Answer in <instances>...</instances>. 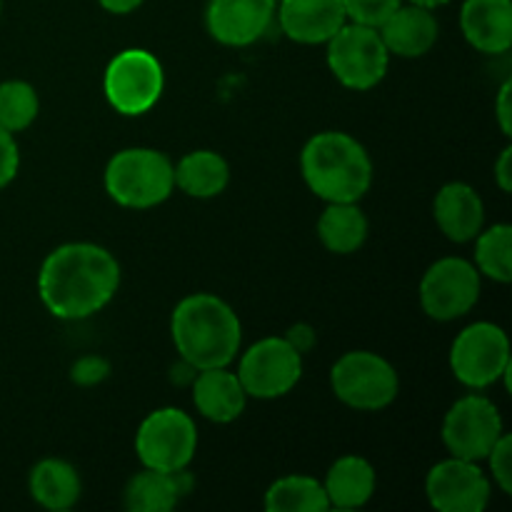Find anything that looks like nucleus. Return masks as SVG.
I'll use <instances>...</instances> for the list:
<instances>
[{
    "label": "nucleus",
    "mask_w": 512,
    "mask_h": 512,
    "mask_svg": "<svg viewBox=\"0 0 512 512\" xmlns=\"http://www.w3.org/2000/svg\"><path fill=\"white\" fill-rule=\"evenodd\" d=\"M335 398L353 410L378 413L398 398L400 378L388 358L370 350H353L335 360L330 370Z\"/></svg>",
    "instance_id": "obj_5"
},
{
    "label": "nucleus",
    "mask_w": 512,
    "mask_h": 512,
    "mask_svg": "<svg viewBox=\"0 0 512 512\" xmlns=\"http://www.w3.org/2000/svg\"><path fill=\"white\" fill-rule=\"evenodd\" d=\"M490 478L475 460L453 458L433 465L425 478L428 503L440 512H483L490 503Z\"/></svg>",
    "instance_id": "obj_13"
},
{
    "label": "nucleus",
    "mask_w": 512,
    "mask_h": 512,
    "mask_svg": "<svg viewBox=\"0 0 512 512\" xmlns=\"http://www.w3.org/2000/svg\"><path fill=\"white\" fill-rule=\"evenodd\" d=\"M275 15L283 33L303 45L328 43L348 23L343 0H278Z\"/></svg>",
    "instance_id": "obj_15"
},
{
    "label": "nucleus",
    "mask_w": 512,
    "mask_h": 512,
    "mask_svg": "<svg viewBox=\"0 0 512 512\" xmlns=\"http://www.w3.org/2000/svg\"><path fill=\"white\" fill-rule=\"evenodd\" d=\"M460 30L480 53H508L512 45V0H465Z\"/></svg>",
    "instance_id": "obj_18"
},
{
    "label": "nucleus",
    "mask_w": 512,
    "mask_h": 512,
    "mask_svg": "<svg viewBox=\"0 0 512 512\" xmlns=\"http://www.w3.org/2000/svg\"><path fill=\"white\" fill-rule=\"evenodd\" d=\"M105 193L123 208L148 210L175 190V165L160 150L125 148L105 165Z\"/></svg>",
    "instance_id": "obj_4"
},
{
    "label": "nucleus",
    "mask_w": 512,
    "mask_h": 512,
    "mask_svg": "<svg viewBox=\"0 0 512 512\" xmlns=\"http://www.w3.org/2000/svg\"><path fill=\"white\" fill-rule=\"evenodd\" d=\"M193 490V478L188 468L163 473V470L145 468L133 475L125 485V508L133 512H168Z\"/></svg>",
    "instance_id": "obj_20"
},
{
    "label": "nucleus",
    "mask_w": 512,
    "mask_h": 512,
    "mask_svg": "<svg viewBox=\"0 0 512 512\" xmlns=\"http://www.w3.org/2000/svg\"><path fill=\"white\" fill-rule=\"evenodd\" d=\"M495 180H498L500 190L503 193H510L512 190V148H503L498 163H495Z\"/></svg>",
    "instance_id": "obj_33"
},
{
    "label": "nucleus",
    "mask_w": 512,
    "mask_h": 512,
    "mask_svg": "<svg viewBox=\"0 0 512 512\" xmlns=\"http://www.w3.org/2000/svg\"><path fill=\"white\" fill-rule=\"evenodd\" d=\"M318 238L330 253L350 255L368 238V218L358 203H328L320 213Z\"/></svg>",
    "instance_id": "obj_24"
},
{
    "label": "nucleus",
    "mask_w": 512,
    "mask_h": 512,
    "mask_svg": "<svg viewBox=\"0 0 512 512\" xmlns=\"http://www.w3.org/2000/svg\"><path fill=\"white\" fill-rule=\"evenodd\" d=\"M40 100L38 93L25 80H5L0 83V125L8 133H20L30 128L38 118Z\"/></svg>",
    "instance_id": "obj_27"
},
{
    "label": "nucleus",
    "mask_w": 512,
    "mask_h": 512,
    "mask_svg": "<svg viewBox=\"0 0 512 512\" xmlns=\"http://www.w3.org/2000/svg\"><path fill=\"white\" fill-rule=\"evenodd\" d=\"M238 378L248 398H283L303 378V353L288 338H263L243 353Z\"/></svg>",
    "instance_id": "obj_9"
},
{
    "label": "nucleus",
    "mask_w": 512,
    "mask_h": 512,
    "mask_svg": "<svg viewBox=\"0 0 512 512\" xmlns=\"http://www.w3.org/2000/svg\"><path fill=\"white\" fill-rule=\"evenodd\" d=\"M433 218L445 238L453 243H470L485 225L483 198L473 185L455 180L435 195Z\"/></svg>",
    "instance_id": "obj_17"
},
{
    "label": "nucleus",
    "mask_w": 512,
    "mask_h": 512,
    "mask_svg": "<svg viewBox=\"0 0 512 512\" xmlns=\"http://www.w3.org/2000/svg\"><path fill=\"white\" fill-rule=\"evenodd\" d=\"M98 3H100V8L108 10V13L128 15V13H133V10H138L145 0H98Z\"/></svg>",
    "instance_id": "obj_35"
},
{
    "label": "nucleus",
    "mask_w": 512,
    "mask_h": 512,
    "mask_svg": "<svg viewBox=\"0 0 512 512\" xmlns=\"http://www.w3.org/2000/svg\"><path fill=\"white\" fill-rule=\"evenodd\" d=\"M503 433V415L485 395H465L443 420V443L450 455L475 463L488 458Z\"/></svg>",
    "instance_id": "obj_12"
},
{
    "label": "nucleus",
    "mask_w": 512,
    "mask_h": 512,
    "mask_svg": "<svg viewBox=\"0 0 512 512\" xmlns=\"http://www.w3.org/2000/svg\"><path fill=\"white\" fill-rule=\"evenodd\" d=\"M475 268L480 275L508 285L512 280V228L508 223L490 225L475 235Z\"/></svg>",
    "instance_id": "obj_26"
},
{
    "label": "nucleus",
    "mask_w": 512,
    "mask_h": 512,
    "mask_svg": "<svg viewBox=\"0 0 512 512\" xmlns=\"http://www.w3.org/2000/svg\"><path fill=\"white\" fill-rule=\"evenodd\" d=\"M20 168V150L15 135L0 125V190L8 188Z\"/></svg>",
    "instance_id": "obj_31"
},
{
    "label": "nucleus",
    "mask_w": 512,
    "mask_h": 512,
    "mask_svg": "<svg viewBox=\"0 0 512 512\" xmlns=\"http://www.w3.org/2000/svg\"><path fill=\"white\" fill-rule=\"evenodd\" d=\"M120 288V265L95 243H65L43 260L38 293L48 313L83 320L100 313Z\"/></svg>",
    "instance_id": "obj_1"
},
{
    "label": "nucleus",
    "mask_w": 512,
    "mask_h": 512,
    "mask_svg": "<svg viewBox=\"0 0 512 512\" xmlns=\"http://www.w3.org/2000/svg\"><path fill=\"white\" fill-rule=\"evenodd\" d=\"M198 450V428L180 408L153 410L135 433V453L143 468L175 473L185 470Z\"/></svg>",
    "instance_id": "obj_7"
},
{
    "label": "nucleus",
    "mask_w": 512,
    "mask_h": 512,
    "mask_svg": "<svg viewBox=\"0 0 512 512\" xmlns=\"http://www.w3.org/2000/svg\"><path fill=\"white\" fill-rule=\"evenodd\" d=\"M268 512H323L330 508L323 483L308 475H285L265 490Z\"/></svg>",
    "instance_id": "obj_25"
},
{
    "label": "nucleus",
    "mask_w": 512,
    "mask_h": 512,
    "mask_svg": "<svg viewBox=\"0 0 512 512\" xmlns=\"http://www.w3.org/2000/svg\"><path fill=\"white\" fill-rule=\"evenodd\" d=\"M405 3H413V5H420V8L435 10V8H443V5H448L450 0H405Z\"/></svg>",
    "instance_id": "obj_36"
},
{
    "label": "nucleus",
    "mask_w": 512,
    "mask_h": 512,
    "mask_svg": "<svg viewBox=\"0 0 512 512\" xmlns=\"http://www.w3.org/2000/svg\"><path fill=\"white\" fill-rule=\"evenodd\" d=\"M230 183V165L215 150H193L175 165V188L190 198H215Z\"/></svg>",
    "instance_id": "obj_23"
},
{
    "label": "nucleus",
    "mask_w": 512,
    "mask_h": 512,
    "mask_svg": "<svg viewBox=\"0 0 512 512\" xmlns=\"http://www.w3.org/2000/svg\"><path fill=\"white\" fill-rule=\"evenodd\" d=\"M378 33L390 55H398V58H423L438 43L440 25L435 20L433 10L420 8V5L413 3H403L378 25Z\"/></svg>",
    "instance_id": "obj_16"
},
{
    "label": "nucleus",
    "mask_w": 512,
    "mask_h": 512,
    "mask_svg": "<svg viewBox=\"0 0 512 512\" xmlns=\"http://www.w3.org/2000/svg\"><path fill=\"white\" fill-rule=\"evenodd\" d=\"M0 13H3V0H0Z\"/></svg>",
    "instance_id": "obj_37"
},
{
    "label": "nucleus",
    "mask_w": 512,
    "mask_h": 512,
    "mask_svg": "<svg viewBox=\"0 0 512 512\" xmlns=\"http://www.w3.org/2000/svg\"><path fill=\"white\" fill-rule=\"evenodd\" d=\"M485 460H488L490 475H493L495 485H498L505 495H510L512 493V438L508 433L500 435V440L493 445V450H490Z\"/></svg>",
    "instance_id": "obj_29"
},
{
    "label": "nucleus",
    "mask_w": 512,
    "mask_h": 512,
    "mask_svg": "<svg viewBox=\"0 0 512 512\" xmlns=\"http://www.w3.org/2000/svg\"><path fill=\"white\" fill-rule=\"evenodd\" d=\"M510 365L508 333L495 323L468 325L450 348L453 375L473 390H483L498 383Z\"/></svg>",
    "instance_id": "obj_10"
},
{
    "label": "nucleus",
    "mask_w": 512,
    "mask_h": 512,
    "mask_svg": "<svg viewBox=\"0 0 512 512\" xmlns=\"http://www.w3.org/2000/svg\"><path fill=\"white\" fill-rule=\"evenodd\" d=\"M28 488L40 508L53 512L70 510L80 500V493H83V483H80L78 470L58 458L40 460V463L30 470Z\"/></svg>",
    "instance_id": "obj_22"
},
{
    "label": "nucleus",
    "mask_w": 512,
    "mask_h": 512,
    "mask_svg": "<svg viewBox=\"0 0 512 512\" xmlns=\"http://www.w3.org/2000/svg\"><path fill=\"white\" fill-rule=\"evenodd\" d=\"M285 338H288L290 343L300 350V353H305V350L315 343V330L308 328V325H295V328L288 330V335H285Z\"/></svg>",
    "instance_id": "obj_34"
},
{
    "label": "nucleus",
    "mask_w": 512,
    "mask_h": 512,
    "mask_svg": "<svg viewBox=\"0 0 512 512\" xmlns=\"http://www.w3.org/2000/svg\"><path fill=\"white\" fill-rule=\"evenodd\" d=\"M108 373V360L100 358V355H85V358L75 360V365L70 368V380L83 385V388H90V385H98L100 380L108 378Z\"/></svg>",
    "instance_id": "obj_30"
},
{
    "label": "nucleus",
    "mask_w": 512,
    "mask_h": 512,
    "mask_svg": "<svg viewBox=\"0 0 512 512\" xmlns=\"http://www.w3.org/2000/svg\"><path fill=\"white\" fill-rule=\"evenodd\" d=\"M275 10L278 0H208L205 28L218 43L245 48L268 33Z\"/></svg>",
    "instance_id": "obj_14"
},
{
    "label": "nucleus",
    "mask_w": 512,
    "mask_h": 512,
    "mask_svg": "<svg viewBox=\"0 0 512 512\" xmlns=\"http://www.w3.org/2000/svg\"><path fill=\"white\" fill-rule=\"evenodd\" d=\"M193 403L203 418L225 425L243 415L245 405H248V393H245L238 373H230L228 365L208 368L193 375Z\"/></svg>",
    "instance_id": "obj_19"
},
{
    "label": "nucleus",
    "mask_w": 512,
    "mask_h": 512,
    "mask_svg": "<svg viewBox=\"0 0 512 512\" xmlns=\"http://www.w3.org/2000/svg\"><path fill=\"white\" fill-rule=\"evenodd\" d=\"M175 350L193 370L225 368L238 355L243 325L223 298L195 293L180 300L170 318Z\"/></svg>",
    "instance_id": "obj_2"
},
{
    "label": "nucleus",
    "mask_w": 512,
    "mask_h": 512,
    "mask_svg": "<svg viewBox=\"0 0 512 512\" xmlns=\"http://www.w3.org/2000/svg\"><path fill=\"white\" fill-rule=\"evenodd\" d=\"M300 173L325 203H358L373 185V160L353 135L325 130L305 143Z\"/></svg>",
    "instance_id": "obj_3"
},
{
    "label": "nucleus",
    "mask_w": 512,
    "mask_h": 512,
    "mask_svg": "<svg viewBox=\"0 0 512 512\" xmlns=\"http://www.w3.org/2000/svg\"><path fill=\"white\" fill-rule=\"evenodd\" d=\"M510 93H512V80H505L503 88L498 90V100H495V115H498V125L505 135H512V105H510Z\"/></svg>",
    "instance_id": "obj_32"
},
{
    "label": "nucleus",
    "mask_w": 512,
    "mask_h": 512,
    "mask_svg": "<svg viewBox=\"0 0 512 512\" xmlns=\"http://www.w3.org/2000/svg\"><path fill=\"white\" fill-rule=\"evenodd\" d=\"M378 485V475L370 460L363 455H343L330 465L323 480V490L328 495L330 508L358 510L370 503Z\"/></svg>",
    "instance_id": "obj_21"
},
{
    "label": "nucleus",
    "mask_w": 512,
    "mask_h": 512,
    "mask_svg": "<svg viewBox=\"0 0 512 512\" xmlns=\"http://www.w3.org/2000/svg\"><path fill=\"white\" fill-rule=\"evenodd\" d=\"M405 0H343L348 20L378 28L395 8H400Z\"/></svg>",
    "instance_id": "obj_28"
},
{
    "label": "nucleus",
    "mask_w": 512,
    "mask_h": 512,
    "mask_svg": "<svg viewBox=\"0 0 512 512\" xmlns=\"http://www.w3.org/2000/svg\"><path fill=\"white\" fill-rule=\"evenodd\" d=\"M165 73L150 50L128 48L115 55L105 68L103 93L120 115H143L160 100Z\"/></svg>",
    "instance_id": "obj_8"
},
{
    "label": "nucleus",
    "mask_w": 512,
    "mask_h": 512,
    "mask_svg": "<svg viewBox=\"0 0 512 512\" xmlns=\"http://www.w3.org/2000/svg\"><path fill=\"white\" fill-rule=\"evenodd\" d=\"M480 288V273L470 260L443 258L430 265L420 280V305L428 318L450 323L475 308Z\"/></svg>",
    "instance_id": "obj_11"
},
{
    "label": "nucleus",
    "mask_w": 512,
    "mask_h": 512,
    "mask_svg": "<svg viewBox=\"0 0 512 512\" xmlns=\"http://www.w3.org/2000/svg\"><path fill=\"white\" fill-rule=\"evenodd\" d=\"M330 73L350 90H370L385 78L390 53L378 28L363 23H348L328 40Z\"/></svg>",
    "instance_id": "obj_6"
}]
</instances>
